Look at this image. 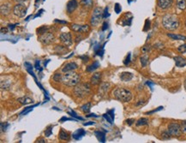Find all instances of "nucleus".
Returning a JSON list of instances; mask_svg holds the SVG:
<instances>
[{"label": "nucleus", "mask_w": 186, "mask_h": 143, "mask_svg": "<svg viewBox=\"0 0 186 143\" xmlns=\"http://www.w3.org/2000/svg\"><path fill=\"white\" fill-rule=\"evenodd\" d=\"M162 25L165 29L172 31L179 27V20L175 15L167 14L162 18Z\"/></svg>", "instance_id": "f257e3e1"}, {"label": "nucleus", "mask_w": 186, "mask_h": 143, "mask_svg": "<svg viewBox=\"0 0 186 143\" xmlns=\"http://www.w3.org/2000/svg\"><path fill=\"white\" fill-rule=\"evenodd\" d=\"M81 76L75 71H70L64 74L62 77V82L68 87H74L80 82Z\"/></svg>", "instance_id": "f03ea898"}, {"label": "nucleus", "mask_w": 186, "mask_h": 143, "mask_svg": "<svg viewBox=\"0 0 186 143\" xmlns=\"http://www.w3.org/2000/svg\"><path fill=\"white\" fill-rule=\"evenodd\" d=\"M113 96L121 102H130L132 99V93L130 90L123 87H117L112 91Z\"/></svg>", "instance_id": "7ed1b4c3"}, {"label": "nucleus", "mask_w": 186, "mask_h": 143, "mask_svg": "<svg viewBox=\"0 0 186 143\" xmlns=\"http://www.w3.org/2000/svg\"><path fill=\"white\" fill-rule=\"evenodd\" d=\"M90 85L88 83H78L74 88V94L77 98H84L90 93Z\"/></svg>", "instance_id": "20e7f679"}, {"label": "nucleus", "mask_w": 186, "mask_h": 143, "mask_svg": "<svg viewBox=\"0 0 186 143\" xmlns=\"http://www.w3.org/2000/svg\"><path fill=\"white\" fill-rule=\"evenodd\" d=\"M103 18V11L100 7H96L94 10L92 17H91V25L92 26H97L100 23V20Z\"/></svg>", "instance_id": "39448f33"}, {"label": "nucleus", "mask_w": 186, "mask_h": 143, "mask_svg": "<svg viewBox=\"0 0 186 143\" xmlns=\"http://www.w3.org/2000/svg\"><path fill=\"white\" fill-rule=\"evenodd\" d=\"M13 14L17 17H23L27 14V7L22 3H17L13 8Z\"/></svg>", "instance_id": "423d86ee"}, {"label": "nucleus", "mask_w": 186, "mask_h": 143, "mask_svg": "<svg viewBox=\"0 0 186 143\" xmlns=\"http://www.w3.org/2000/svg\"><path fill=\"white\" fill-rule=\"evenodd\" d=\"M168 132L171 135L173 136H179L183 132L181 129V125L177 122H171L168 125Z\"/></svg>", "instance_id": "0eeeda50"}, {"label": "nucleus", "mask_w": 186, "mask_h": 143, "mask_svg": "<svg viewBox=\"0 0 186 143\" xmlns=\"http://www.w3.org/2000/svg\"><path fill=\"white\" fill-rule=\"evenodd\" d=\"M39 40L43 45H50L55 40V37L52 33H45L40 36Z\"/></svg>", "instance_id": "6e6552de"}, {"label": "nucleus", "mask_w": 186, "mask_h": 143, "mask_svg": "<svg viewBox=\"0 0 186 143\" xmlns=\"http://www.w3.org/2000/svg\"><path fill=\"white\" fill-rule=\"evenodd\" d=\"M59 39L61 40V42L65 45V46H71L72 44V37H71V34L70 33H63L60 34L59 36Z\"/></svg>", "instance_id": "1a4fd4ad"}, {"label": "nucleus", "mask_w": 186, "mask_h": 143, "mask_svg": "<svg viewBox=\"0 0 186 143\" xmlns=\"http://www.w3.org/2000/svg\"><path fill=\"white\" fill-rule=\"evenodd\" d=\"M71 29L76 33H86L89 30V26L85 25H79V24H72Z\"/></svg>", "instance_id": "9d476101"}, {"label": "nucleus", "mask_w": 186, "mask_h": 143, "mask_svg": "<svg viewBox=\"0 0 186 143\" xmlns=\"http://www.w3.org/2000/svg\"><path fill=\"white\" fill-rule=\"evenodd\" d=\"M172 3H173V0H158L157 1L158 6L162 10H165V9L170 8L171 6Z\"/></svg>", "instance_id": "9b49d317"}, {"label": "nucleus", "mask_w": 186, "mask_h": 143, "mask_svg": "<svg viewBox=\"0 0 186 143\" xmlns=\"http://www.w3.org/2000/svg\"><path fill=\"white\" fill-rule=\"evenodd\" d=\"M78 68L77 64L74 62H70V63H68L66 64L63 69H62V72L63 73H66V72H70V71H74L75 70H76Z\"/></svg>", "instance_id": "f8f14e48"}, {"label": "nucleus", "mask_w": 186, "mask_h": 143, "mask_svg": "<svg viewBox=\"0 0 186 143\" xmlns=\"http://www.w3.org/2000/svg\"><path fill=\"white\" fill-rule=\"evenodd\" d=\"M78 6V2L76 0H70V1L67 3V5H66V10H67V12L68 13H72Z\"/></svg>", "instance_id": "ddd939ff"}, {"label": "nucleus", "mask_w": 186, "mask_h": 143, "mask_svg": "<svg viewBox=\"0 0 186 143\" xmlns=\"http://www.w3.org/2000/svg\"><path fill=\"white\" fill-rule=\"evenodd\" d=\"M100 80H101V73L96 72V73H94V74L91 76V78H90V82H91L92 85H98V84H100Z\"/></svg>", "instance_id": "4468645a"}, {"label": "nucleus", "mask_w": 186, "mask_h": 143, "mask_svg": "<svg viewBox=\"0 0 186 143\" xmlns=\"http://www.w3.org/2000/svg\"><path fill=\"white\" fill-rule=\"evenodd\" d=\"M174 61H175V64H176V66L177 67H179V68H183L184 66H186V59L182 58V57H175L174 58Z\"/></svg>", "instance_id": "2eb2a0df"}, {"label": "nucleus", "mask_w": 186, "mask_h": 143, "mask_svg": "<svg viewBox=\"0 0 186 143\" xmlns=\"http://www.w3.org/2000/svg\"><path fill=\"white\" fill-rule=\"evenodd\" d=\"M119 77L123 81H129L133 78V74L130 72H123L120 74Z\"/></svg>", "instance_id": "dca6fc26"}, {"label": "nucleus", "mask_w": 186, "mask_h": 143, "mask_svg": "<svg viewBox=\"0 0 186 143\" xmlns=\"http://www.w3.org/2000/svg\"><path fill=\"white\" fill-rule=\"evenodd\" d=\"M11 5L10 4H3L1 5V14L3 16H7L8 14H10L11 12Z\"/></svg>", "instance_id": "f3484780"}, {"label": "nucleus", "mask_w": 186, "mask_h": 143, "mask_svg": "<svg viewBox=\"0 0 186 143\" xmlns=\"http://www.w3.org/2000/svg\"><path fill=\"white\" fill-rule=\"evenodd\" d=\"M85 134H86L85 130L83 128H80V129H77L76 132H74L72 136L75 140H80Z\"/></svg>", "instance_id": "a211bd4d"}, {"label": "nucleus", "mask_w": 186, "mask_h": 143, "mask_svg": "<svg viewBox=\"0 0 186 143\" xmlns=\"http://www.w3.org/2000/svg\"><path fill=\"white\" fill-rule=\"evenodd\" d=\"M17 100L22 105H29V104L33 103V99L29 97H22V98H19Z\"/></svg>", "instance_id": "6ab92c4d"}, {"label": "nucleus", "mask_w": 186, "mask_h": 143, "mask_svg": "<svg viewBox=\"0 0 186 143\" xmlns=\"http://www.w3.org/2000/svg\"><path fill=\"white\" fill-rule=\"evenodd\" d=\"M59 139L62 140H68L70 139V134L67 131L61 129L59 132Z\"/></svg>", "instance_id": "aec40b11"}, {"label": "nucleus", "mask_w": 186, "mask_h": 143, "mask_svg": "<svg viewBox=\"0 0 186 143\" xmlns=\"http://www.w3.org/2000/svg\"><path fill=\"white\" fill-rule=\"evenodd\" d=\"M80 4L82 5V7L90 9L93 6V0H81Z\"/></svg>", "instance_id": "412c9836"}, {"label": "nucleus", "mask_w": 186, "mask_h": 143, "mask_svg": "<svg viewBox=\"0 0 186 143\" xmlns=\"http://www.w3.org/2000/svg\"><path fill=\"white\" fill-rule=\"evenodd\" d=\"M167 36L172 40H185L186 36L179 35V34H167Z\"/></svg>", "instance_id": "4be33fe9"}, {"label": "nucleus", "mask_w": 186, "mask_h": 143, "mask_svg": "<svg viewBox=\"0 0 186 143\" xmlns=\"http://www.w3.org/2000/svg\"><path fill=\"white\" fill-rule=\"evenodd\" d=\"M100 67V64L98 62H94L92 64H90L89 66H88L87 68V71L88 72H94L95 70H97Z\"/></svg>", "instance_id": "5701e85b"}, {"label": "nucleus", "mask_w": 186, "mask_h": 143, "mask_svg": "<svg viewBox=\"0 0 186 143\" xmlns=\"http://www.w3.org/2000/svg\"><path fill=\"white\" fill-rule=\"evenodd\" d=\"M94 133H95L96 137L98 138V140L100 142H105L106 141V134H105V133H103L101 131H95Z\"/></svg>", "instance_id": "b1692460"}, {"label": "nucleus", "mask_w": 186, "mask_h": 143, "mask_svg": "<svg viewBox=\"0 0 186 143\" xmlns=\"http://www.w3.org/2000/svg\"><path fill=\"white\" fill-rule=\"evenodd\" d=\"M55 52H58V53H67V49L65 46H56L55 47Z\"/></svg>", "instance_id": "393cba45"}, {"label": "nucleus", "mask_w": 186, "mask_h": 143, "mask_svg": "<svg viewBox=\"0 0 186 143\" xmlns=\"http://www.w3.org/2000/svg\"><path fill=\"white\" fill-rule=\"evenodd\" d=\"M177 6L180 10H184L186 8V1L185 0H177Z\"/></svg>", "instance_id": "a878e982"}, {"label": "nucleus", "mask_w": 186, "mask_h": 143, "mask_svg": "<svg viewBox=\"0 0 186 143\" xmlns=\"http://www.w3.org/2000/svg\"><path fill=\"white\" fill-rule=\"evenodd\" d=\"M81 109H82V111L84 113L89 112V111H90V109H91V103H87V104L83 105L81 107Z\"/></svg>", "instance_id": "bb28decb"}, {"label": "nucleus", "mask_w": 186, "mask_h": 143, "mask_svg": "<svg viewBox=\"0 0 186 143\" xmlns=\"http://www.w3.org/2000/svg\"><path fill=\"white\" fill-rule=\"evenodd\" d=\"M148 123V120L147 118H140L137 122H136V125L137 126H143V125H147Z\"/></svg>", "instance_id": "cd10ccee"}, {"label": "nucleus", "mask_w": 186, "mask_h": 143, "mask_svg": "<svg viewBox=\"0 0 186 143\" xmlns=\"http://www.w3.org/2000/svg\"><path fill=\"white\" fill-rule=\"evenodd\" d=\"M140 60H141V64L142 67H145L148 62V58H147V56H142V57H141Z\"/></svg>", "instance_id": "c85d7f7f"}, {"label": "nucleus", "mask_w": 186, "mask_h": 143, "mask_svg": "<svg viewBox=\"0 0 186 143\" xmlns=\"http://www.w3.org/2000/svg\"><path fill=\"white\" fill-rule=\"evenodd\" d=\"M62 77H63V75H61V74L57 73L53 75V81L56 82H60V81H62Z\"/></svg>", "instance_id": "c756f323"}, {"label": "nucleus", "mask_w": 186, "mask_h": 143, "mask_svg": "<svg viewBox=\"0 0 186 143\" xmlns=\"http://www.w3.org/2000/svg\"><path fill=\"white\" fill-rule=\"evenodd\" d=\"M46 31H47V27H46V26H42L37 29V33L40 34H43L46 33Z\"/></svg>", "instance_id": "7c9ffc66"}, {"label": "nucleus", "mask_w": 186, "mask_h": 143, "mask_svg": "<svg viewBox=\"0 0 186 143\" xmlns=\"http://www.w3.org/2000/svg\"><path fill=\"white\" fill-rule=\"evenodd\" d=\"M177 51H178L180 53H185V52H186V44L181 45V46L177 48Z\"/></svg>", "instance_id": "2f4dec72"}, {"label": "nucleus", "mask_w": 186, "mask_h": 143, "mask_svg": "<svg viewBox=\"0 0 186 143\" xmlns=\"http://www.w3.org/2000/svg\"><path fill=\"white\" fill-rule=\"evenodd\" d=\"M52 134V128L50 126V127H48V128L45 130V135H46V137H49Z\"/></svg>", "instance_id": "473e14b6"}, {"label": "nucleus", "mask_w": 186, "mask_h": 143, "mask_svg": "<svg viewBox=\"0 0 186 143\" xmlns=\"http://www.w3.org/2000/svg\"><path fill=\"white\" fill-rule=\"evenodd\" d=\"M70 116H72V117H74L76 119H80V120H82L83 118H82V117H78L77 115H76V113L75 112V111H69L68 112Z\"/></svg>", "instance_id": "72a5a7b5"}, {"label": "nucleus", "mask_w": 186, "mask_h": 143, "mask_svg": "<svg viewBox=\"0 0 186 143\" xmlns=\"http://www.w3.org/2000/svg\"><path fill=\"white\" fill-rule=\"evenodd\" d=\"M104 117L110 122V123H112V121H113V118L108 114V113H106V114H104Z\"/></svg>", "instance_id": "f704fd0d"}, {"label": "nucleus", "mask_w": 186, "mask_h": 143, "mask_svg": "<svg viewBox=\"0 0 186 143\" xmlns=\"http://www.w3.org/2000/svg\"><path fill=\"white\" fill-rule=\"evenodd\" d=\"M171 137V134H170V133L168 132V130L167 131H165L163 134H162V138L163 139H169Z\"/></svg>", "instance_id": "c9c22d12"}, {"label": "nucleus", "mask_w": 186, "mask_h": 143, "mask_svg": "<svg viewBox=\"0 0 186 143\" xmlns=\"http://www.w3.org/2000/svg\"><path fill=\"white\" fill-rule=\"evenodd\" d=\"M109 86H110V84H109V83H103V84L101 85L100 88H101V89H103V90L106 92V90H108V88H109Z\"/></svg>", "instance_id": "e433bc0d"}, {"label": "nucleus", "mask_w": 186, "mask_h": 143, "mask_svg": "<svg viewBox=\"0 0 186 143\" xmlns=\"http://www.w3.org/2000/svg\"><path fill=\"white\" fill-rule=\"evenodd\" d=\"M181 129L183 133H186V122H183L181 124Z\"/></svg>", "instance_id": "4c0bfd02"}, {"label": "nucleus", "mask_w": 186, "mask_h": 143, "mask_svg": "<svg viewBox=\"0 0 186 143\" xmlns=\"http://www.w3.org/2000/svg\"><path fill=\"white\" fill-rule=\"evenodd\" d=\"M130 53H129L128 54V56L126 57V58H125V60H124V64H130Z\"/></svg>", "instance_id": "58836bf2"}, {"label": "nucleus", "mask_w": 186, "mask_h": 143, "mask_svg": "<svg viewBox=\"0 0 186 143\" xmlns=\"http://www.w3.org/2000/svg\"><path fill=\"white\" fill-rule=\"evenodd\" d=\"M115 11L118 14L121 11V7L119 6V4H116V5H115Z\"/></svg>", "instance_id": "ea45409f"}, {"label": "nucleus", "mask_w": 186, "mask_h": 143, "mask_svg": "<svg viewBox=\"0 0 186 143\" xmlns=\"http://www.w3.org/2000/svg\"><path fill=\"white\" fill-rule=\"evenodd\" d=\"M108 7H106L105 9V11H103V18H106V17H108Z\"/></svg>", "instance_id": "a19ab883"}, {"label": "nucleus", "mask_w": 186, "mask_h": 143, "mask_svg": "<svg viewBox=\"0 0 186 143\" xmlns=\"http://www.w3.org/2000/svg\"><path fill=\"white\" fill-rule=\"evenodd\" d=\"M141 51H142L144 53H146V52H147L149 51V47L147 46H143V47L141 48Z\"/></svg>", "instance_id": "79ce46f5"}, {"label": "nucleus", "mask_w": 186, "mask_h": 143, "mask_svg": "<svg viewBox=\"0 0 186 143\" xmlns=\"http://www.w3.org/2000/svg\"><path fill=\"white\" fill-rule=\"evenodd\" d=\"M107 28H108V23H103V27H102V30L105 31Z\"/></svg>", "instance_id": "37998d69"}, {"label": "nucleus", "mask_w": 186, "mask_h": 143, "mask_svg": "<svg viewBox=\"0 0 186 143\" xmlns=\"http://www.w3.org/2000/svg\"><path fill=\"white\" fill-rule=\"evenodd\" d=\"M126 121H127V123H128L129 125H131V124L133 123V122H134L133 119H127Z\"/></svg>", "instance_id": "c03bdc74"}, {"label": "nucleus", "mask_w": 186, "mask_h": 143, "mask_svg": "<svg viewBox=\"0 0 186 143\" xmlns=\"http://www.w3.org/2000/svg\"><path fill=\"white\" fill-rule=\"evenodd\" d=\"M36 142H37V143H45V142H46V140H44V139H40V140H37Z\"/></svg>", "instance_id": "a18cd8bd"}, {"label": "nucleus", "mask_w": 186, "mask_h": 143, "mask_svg": "<svg viewBox=\"0 0 186 143\" xmlns=\"http://www.w3.org/2000/svg\"><path fill=\"white\" fill-rule=\"evenodd\" d=\"M35 67H36L37 70H39V68H40V61L37 60V61L35 62Z\"/></svg>", "instance_id": "49530a36"}, {"label": "nucleus", "mask_w": 186, "mask_h": 143, "mask_svg": "<svg viewBox=\"0 0 186 143\" xmlns=\"http://www.w3.org/2000/svg\"><path fill=\"white\" fill-rule=\"evenodd\" d=\"M92 124H94V122H85L84 123V126H88V125H92Z\"/></svg>", "instance_id": "de8ad7c7"}, {"label": "nucleus", "mask_w": 186, "mask_h": 143, "mask_svg": "<svg viewBox=\"0 0 186 143\" xmlns=\"http://www.w3.org/2000/svg\"><path fill=\"white\" fill-rule=\"evenodd\" d=\"M15 1L17 3H23L24 1H26V0H15Z\"/></svg>", "instance_id": "09e8293b"}, {"label": "nucleus", "mask_w": 186, "mask_h": 143, "mask_svg": "<svg viewBox=\"0 0 186 143\" xmlns=\"http://www.w3.org/2000/svg\"><path fill=\"white\" fill-rule=\"evenodd\" d=\"M55 22H56V23H64V24L67 23L66 22H62V21H58V20H56Z\"/></svg>", "instance_id": "8fccbe9b"}, {"label": "nucleus", "mask_w": 186, "mask_h": 143, "mask_svg": "<svg viewBox=\"0 0 186 143\" xmlns=\"http://www.w3.org/2000/svg\"><path fill=\"white\" fill-rule=\"evenodd\" d=\"M87 117H97V116H96V115H94H94H93V114H91V115H88Z\"/></svg>", "instance_id": "3c124183"}, {"label": "nucleus", "mask_w": 186, "mask_h": 143, "mask_svg": "<svg viewBox=\"0 0 186 143\" xmlns=\"http://www.w3.org/2000/svg\"><path fill=\"white\" fill-rule=\"evenodd\" d=\"M183 86H184V88L186 89V80L184 81V83H183Z\"/></svg>", "instance_id": "603ef678"}, {"label": "nucleus", "mask_w": 186, "mask_h": 143, "mask_svg": "<svg viewBox=\"0 0 186 143\" xmlns=\"http://www.w3.org/2000/svg\"><path fill=\"white\" fill-rule=\"evenodd\" d=\"M185 27H186V22H185Z\"/></svg>", "instance_id": "864d4df0"}, {"label": "nucleus", "mask_w": 186, "mask_h": 143, "mask_svg": "<svg viewBox=\"0 0 186 143\" xmlns=\"http://www.w3.org/2000/svg\"><path fill=\"white\" fill-rule=\"evenodd\" d=\"M44 1H45V0H44Z\"/></svg>", "instance_id": "5fc2aeb1"}]
</instances>
